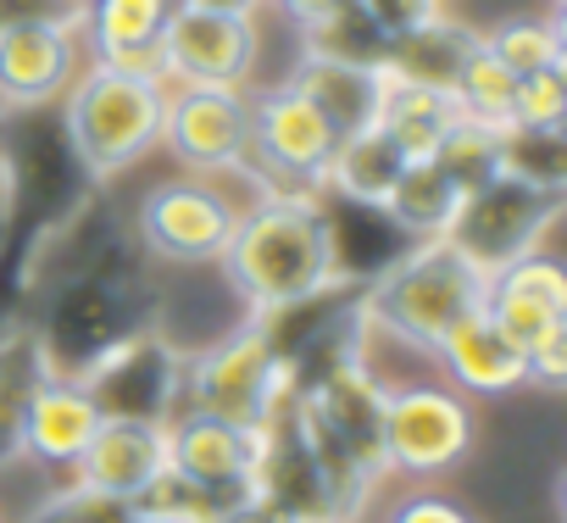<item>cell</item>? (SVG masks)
<instances>
[{
	"label": "cell",
	"instance_id": "obj_1",
	"mask_svg": "<svg viewBox=\"0 0 567 523\" xmlns=\"http://www.w3.org/2000/svg\"><path fill=\"white\" fill-rule=\"evenodd\" d=\"M217 262L256 318H278L340 279V234L312 189H261L256 206L239 212Z\"/></svg>",
	"mask_w": 567,
	"mask_h": 523
},
{
	"label": "cell",
	"instance_id": "obj_2",
	"mask_svg": "<svg viewBox=\"0 0 567 523\" xmlns=\"http://www.w3.org/2000/svg\"><path fill=\"white\" fill-rule=\"evenodd\" d=\"M484 279L489 274H478L451 239H417L368 285L362 324L412 351H434L467 312L484 307Z\"/></svg>",
	"mask_w": 567,
	"mask_h": 523
},
{
	"label": "cell",
	"instance_id": "obj_3",
	"mask_svg": "<svg viewBox=\"0 0 567 523\" xmlns=\"http://www.w3.org/2000/svg\"><path fill=\"white\" fill-rule=\"evenodd\" d=\"M162 112H167V84L156 73L90 62L68 84V134L79 145V162L95 178L128 173L145 151H156Z\"/></svg>",
	"mask_w": 567,
	"mask_h": 523
},
{
	"label": "cell",
	"instance_id": "obj_4",
	"mask_svg": "<svg viewBox=\"0 0 567 523\" xmlns=\"http://www.w3.org/2000/svg\"><path fill=\"white\" fill-rule=\"evenodd\" d=\"M301 396L296 362L278 351L267 318H250L245 329L223 335L184 368V407L212 412L239 429H261L278 407H290Z\"/></svg>",
	"mask_w": 567,
	"mask_h": 523
},
{
	"label": "cell",
	"instance_id": "obj_5",
	"mask_svg": "<svg viewBox=\"0 0 567 523\" xmlns=\"http://www.w3.org/2000/svg\"><path fill=\"white\" fill-rule=\"evenodd\" d=\"M556 217H561V189L501 173L484 189L462 195L445 239L473 262L478 274H495V268H506V262L539 250V239H545V228Z\"/></svg>",
	"mask_w": 567,
	"mask_h": 523
},
{
	"label": "cell",
	"instance_id": "obj_6",
	"mask_svg": "<svg viewBox=\"0 0 567 523\" xmlns=\"http://www.w3.org/2000/svg\"><path fill=\"white\" fill-rule=\"evenodd\" d=\"M473 445V407L445 379H417L384 396V468L406 479L451 473Z\"/></svg>",
	"mask_w": 567,
	"mask_h": 523
},
{
	"label": "cell",
	"instance_id": "obj_7",
	"mask_svg": "<svg viewBox=\"0 0 567 523\" xmlns=\"http://www.w3.org/2000/svg\"><path fill=\"white\" fill-rule=\"evenodd\" d=\"M334 145H340V134L323 123V112L296 84H278V90L250 101L245 173H267L272 189H323Z\"/></svg>",
	"mask_w": 567,
	"mask_h": 523
},
{
	"label": "cell",
	"instance_id": "obj_8",
	"mask_svg": "<svg viewBox=\"0 0 567 523\" xmlns=\"http://www.w3.org/2000/svg\"><path fill=\"white\" fill-rule=\"evenodd\" d=\"M162 145L200 178L245 173L250 162V95L217 84H167Z\"/></svg>",
	"mask_w": 567,
	"mask_h": 523
},
{
	"label": "cell",
	"instance_id": "obj_9",
	"mask_svg": "<svg viewBox=\"0 0 567 523\" xmlns=\"http://www.w3.org/2000/svg\"><path fill=\"white\" fill-rule=\"evenodd\" d=\"M256 18H228V12H200V7H173L156 62L162 84H217V90H245L256 79Z\"/></svg>",
	"mask_w": 567,
	"mask_h": 523
},
{
	"label": "cell",
	"instance_id": "obj_10",
	"mask_svg": "<svg viewBox=\"0 0 567 523\" xmlns=\"http://www.w3.org/2000/svg\"><path fill=\"white\" fill-rule=\"evenodd\" d=\"M234 223H239V206L212 178L156 184L140 206V228H145L151 250L167 262H217L228 250Z\"/></svg>",
	"mask_w": 567,
	"mask_h": 523
},
{
	"label": "cell",
	"instance_id": "obj_11",
	"mask_svg": "<svg viewBox=\"0 0 567 523\" xmlns=\"http://www.w3.org/2000/svg\"><path fill=\"white\" fill-rule=\"evenodd\" d=\"M484 312L506 340L523 346V357L556 335H567V274L545 250H528L484 279Z\"/></svg>",
	"mask_w": 567,
	"mask_h": 523
},
{
	"label": "cell",
	"instance_id": "obj_12",
	"mask_svg": "<svg viewBox=\"0 0 567 523\" xmlns=\"http://www.w3.org/2000/svg\"><path fill=\"white\" fill-rule=\"evenodd\" d=\"M256 451H261V429H239V423H223L195 407H184L167 423V468L184 473L189 484L212 490L217 501H234L250 490Z\"/></svg>",
	"mask_w": 567,
	"mask_h": 523
},
{
	"label": "cell",
	"instance_id": "obj_13",
	"mask_svg": "<svg viewBox=\"0 0 567 523\" xmlns=\"http://www.w3.org/2000/svg\"><path fill=\"white\" fill-rule=\"evenodd\" d=\"M79 384L95 396V407L106 418H156V423H167L162 407L178 390V357L162 340L134 335V340L112 346L101 362H90L79 373Z\"/></svg>",
	"mask_w": 567,
	"mask_h": 523
},
{
	"label": "cell",
	"instance_id": "obj_14",
	"mask_svg": "<svg viewBox=\"0 0 567 523\" xmlns=\"http://www.w3.org/2000/svg\"><path fill=\"white\" fill-rule=\"evenodd\" d=\"M79 73L73 23H23L0 34V106H45Z\"/></svg>",
	"mask_w": 567,
	"mask_h": 523
},
{
	"label": "cell",
	"instance_id": "obj_15",
	"mask_svg": "<svg viewBox=\"0 0 567 523\" xmlns=\"http://www.w3.org/2000/svg\"><path fill=\"white\" fill-rule=\"evenodd\" d=\"M167 468V423L156 418H101L90 445L73 462V479L134 501L156 473Z\"/></svg>",
	"mask_w": 567,
	"mask_h": 523
},
{
	"label": "cell",
	"instance_id": "obj_16",
	"mask_svg": "<svg viewBox=\"0 0 567 523\" xmlns=\"http://www.w3.org/2000/svg\"><path fill=\"white\" fill-rule=\"evenodd\" d=\"M429 357L440 362L445 384H451V390H462L467 401H473V396H512V390H523V384H528L523 346H517V340H506L484 307H478V312H467V318H462V324H456V329L429 351Z\"/></svg>",
	"mask_w": 567,
	"mask_h": 523
},
{
	"label": "cell",
	"instance_id": "obj_17",
	"mask_svg": "<svg viewBox=\"0 0 567 523\" xmlns=\"http://www.w3.org/2000/svg\"><path fill=\"white\" fill-rule=\"evenodd\" d=\"M101 418H106V412L95 407V396H90L79 379L51 373V379L34 390L29 412H23L18 451H23L29 462H40V468H68V473H73V462H79V451L90 445V434L101 429Z\"/></svg>",
	"mask_w": 567,
	"mask_h": 523
},
{
	"label": "cell",
	"instance_id": "obj_18",
	"mask_svg": "<svg viewBox=\"0 0 567 523\" xmlns=\"http://www.w3.org/2000/svg\"><path fill=\"white\" fill-rule=\"evenodd\" d=\"M173 7H178V0H84L79 40H90L95 62H117V68L162 79L156 40H162Z\"/></svg>",
	"mask_w": 567,
	"mask_h": 523
},
{
	"label": "cell",
	"instance_id": "obj_19",
	"mask_svg": "<svg viewBox=\"0 0 567 523\" xmlns=\"http://www.w3.org/2000/svg\"><path fill=\"white\" fill-rule=\"evenodd\" d=\"M290 84L323 112V123L346 140L357 129L379 123V101H384V68H357V62H334V57H312L301 51Z\"/></svg>",
	"mask_w": 567,
	"mask_h": 523
},
{
	"label": "cell",
	"instance_id": "obj_20",
	"mask_svg": "<svg viewBox=\"0 0 567 523\" xmlns=\"http://www.w3.org/2000/svg\"><path fill=\"white\" fill-rule=\"evenodd\" d=\"M478 51V34L456 18H434L401 40H390V57H384V73L390 79H406V84H429V90H451V79L462 73V62Z\"/></svg>",
	"mask_w": 567,
	"mask_h": 523
},
{
	"label": "cell",
	"instance_id": "obj_21",
	"mask_svg": "<svg viewBox=\"0 0 567 523\" xmlns=\"http://www.w3.org/2000/svg\"><path fill=\"white\" fill-rule=\"evenodd\" d=\"M406 162L412 156L373 123V129H357V134H346L334 145L329 173H323V189H340L346 201H362V206H384V195H390V184L401 178Z\"/></svg>",
	"mask_w": 567,
	"mask_h": 523
},
{
	"label": "cell",
	"instance_id": "obj_22",
	"mask_svg": "<svg viewBox=\"0 0 567 523\" xmlns=\"http://www.w3.org/2000/svg\"><path fill=\"white\" fill-rule=\"evenodd\" d=\"M456 206H462V189H456L429 156H412V162L401 167V178L390 184V195H384L379 212H384L401 234H412V239H445Z\"/></svg>",
	"mask_w": 567,
	"mask_h": 523
},
{
	"label": "cell",
	"instance_id": "obj_23",
	"mask_svg": "<svg viewBox=\"0 0 567 523\" xmlns=\"http://www.w3.org/2000/svg\"><path fill=\"white\" fill-rule=\"evenodd\" d=\"M451 123H456L451 90H429V84H406V79H390V73H384L379 129H384L406 156H429Z\"/></svg>",
	"mask_w": 567,
	"mask_h": 523
},
{
	"label": "cell",
	"instance_id": "obj_24",
	"mask_svg": "<svg viewBox=\"0 0 567 523\" xmlns=\"http://www.w3.org/2000/svg\"><path fill=\"white\" fill-rule=\"evenodd\" d=\"M51 351L34 329H7L0 335V462L18 451V429H23V412L34 401V390L51 379Z\"/></svg>",
	"mask_w": 567,
	"mask_h": 523
},
{
	"label": "cell",
	"instance_id": "obj_25",
	"mask_svg": "<svg viewBox=\"0 0 567 523\" xmlns=\"http://www.w3.org/2000/svg\"><path fill=\"white\" fill-rule=\"evenodd\" d=\"M451 101H456V117L467 123H484V129H506L512 123V101H517V73L501 68L489 51H484V34H478V51L462 62V73L451 79Z\"/></svg>",
	"mask_w": 567,
	"mask_h": 523
},
{
	"label": "cell",
	"instance_id": "obj_26",
	"mask_svg": "<svg viewBox=\"0 0 567 523\" xmlns=\"http://www.w3.org/2000/svg\"><path fill=\"white\" fill-rule=\"evenodd\" d=\"M484 51H489L501 68H512L517 79L545 73V68H561V62H567L561 12H550V18H506L501 29L484 34Z\"/></svg>",
	"mask_w": 567,
	"mask_h": 523
},
{
	"label": "cell",
	"instance_id": "obj_27",
	"mask_svg": "<svg viewBox=\"0 0 567 523\" xmlns=\"http://www.w3.org/2000/svg\"><path fill=\"white\" fill-rule=\"evenodd\" d=\"M301 40H307L312 57H334V62H357V68H384V57H390V40L368 23V12L357 0L329 7L318 23L301 29Z\"/></svg>",
	"mask_w": 567,
	"mask_h": 523
},
{
	"label": "cell",
	"instance_id": "obj_28",
	"mask_svg": "<svg viewBox=\"0 0 567 523\" xmlns=\"http://www.w3.org/2000/svg\"><path fill=\"white\" fill-rule=\"evenodd\" d=\"M429 162H434L462 195H473V189H484L489 178H501V129H484V123L456 117V123L440 134V145L429 151Z\"/></svg>",
	"mask_w": 567,
	"mask_h": 523
},
{
	"label": "cell",
	"instance_id": "obj_29",
	"mask_svg": "<svg viewBox=\"0 0 567 523\" xmlns=\"http://www.w3.org/2000/svg\"><path fill=\"white\" fill-rule=\"evenodd\" d=\"M501 173L528 178V184H567V134L561 129H501Z\"/></svg>",
	"mask_w": 567,
	"mask_h": 523
},
{
	"label": "cell",
	"instance_id": "obj_30",
	"mask_svg": "<svg viewBox=\"0 0 567 523\" xmlns=\"http://www.w3.org/2000/svg\"><path fill=\"white\" fill-rule=\"evenodd\" d=\"M23 523H134V501L106 495V490H95V484L73 479V484L51 490V495H45Z\"/></svg>",
	"mask_w": 567,
	"mask_h": 523
},
{
	"label": "cell",
	"instance_id": "obj_31",
	"mask_svg": "<svg viewBox=\"0 0 567 523\" xmlns=\"http://www.w3.org/2000/svg\"><path fill=\"white\" fill-rule=\"evenodd\" d=\"M512 123L517 129H567V73L561 68H545V73L517 79Z\"/></svg>",
	"mask_w": 567,
	"mask_h": 523
},
{
	"label": "cell",
	"instance_id": "obj_32",
	"mask_svg": "<svg viewBox=\"0 0 567 523\" xmlns=\"http://www.w3.org/2000/svg\"><path fill=\"white\" fill-rule=\"evenodd\" d=\"M357 7L368 12V23L384 34V40H401L423 23H434L445 12V0H357Z\"/></svg>",
	"mask_w": 567,
	"mask_h": 523
},
{
	"label": "cell",
	"instance_id": "obj_33",
	"mask_svg": "<svg viewBox=\"0 0 567 523\" xmlns=\"http://www.w3.org/2000/svg\"><path fill=\"white\" fill-rule=\"evenodd\" d=\"M84 0H0V34L23 23H73L79 29Z\"/></svg>",
	"mask_w": 567,
	"mask_h": 523
},
{
	"label": "cell",
	"instance_id": "obj_34",
	"mask_svg": "<svg viewBox=\"0 0 567 523\" xmlns=\"http://www.w3.org/2000/svg\"><path fill=\"white\" fill-rule=\"evenodd\" d=\"M523 362H528V384H539V390H561V384H567V335L534 346Z\"/></svg>",
	"mask_w": 567,
	"mask_h": 523
},
{
	"label": "cell",
	"instance_id": "obj_35",
	"mask_svg": "<svg viewBox=\"0 0 567 523\" xmlns=\"http://www.w3.org/2000/svg\"><path fill=\"white\" fill-rule=\"evenodd\" d=\"M390 523H473V517L456 501H445V495H406L390 512Z\"/></svg>",
	"mask_w": 567,
	"mask_h": 523
},
{
	"label": "cell",
	"instance_id": "obj_36",
	"mask_svg": "<svg viewBox=\"0 0 567 523\" xmlns=\"http://www.w3.org/2000/svg\"><path fill=\"white\" fill-rule=\"evenodd\" d=\"M212 523H284V517H278V512H272L267 501H256V495L245 490V495L223 501V506L212 512Z\"/></svg>",
	"mask_w": 567,
	"mask_h": 523
},
{
	"label": "cell",
	"instance_id": "obj_37",
	"mask_svg": "<svg viewBox=\"0 0 567 523\" xmlns=\"http://www.w3.org/2000/svg\"><path fill=\"white\" fill-rule=\"evenodd\" d=\"M272 7H284V18H290L296 29H307V23H318L329 7H340V0H272Z\"/></svg>",
	"mask_w": 567,
	"mask_h": 523
},
{
	"label": "cell",
	"instance_id": "obj_38",
	"mask_svg": "<svg viewBox=\"0 0 567 523\" xmlns=\"http://www.w3.org/2000/svg\"><path fill=\"white\" fill-rule=\"evenodd\" d=\"M184 7H200V12H228V18H256L261 0H184Z\"/></svg>",
	"mask_w": 567,
	"mask_h": 523
},
{
	"label": "cell",
	"instance_id": "obj_39",
	"mask_svg": "<svg viewBox=\"0 0 567 523\" xmlns=\"http://www.w3.org/2000/svg\"><path fill=\"white\" fill-rule=\"evenodd\" d=\"M134 523H173V517H151V512H134Z\"/></svg>",
	"mask_w": 567,
	"mask_h": 523
},
{
	"label": "cell",
	"instance_id": "obj_40",
	"mask_svg": "<svg viewBox=\"0 0 567 523\" xmlns=\"http://www.w3.org/2000/svg\"><path fill=\"white\" fill-rule=\"evenodd\" d=\"M290 523H329V517H290Z\"/></svg>",
	"mask_w": 567,
	"mask_h": 523
}]
</instances>
